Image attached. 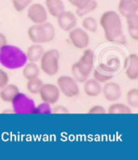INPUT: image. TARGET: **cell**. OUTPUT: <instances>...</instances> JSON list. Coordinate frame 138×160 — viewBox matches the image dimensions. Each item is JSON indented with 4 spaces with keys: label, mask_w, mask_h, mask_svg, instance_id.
Wrapping results in <instances>:
<instances>
[{
    "label": "cell",
    "mask_w": 138,
    "mask_h": 160,
    "mask_svg": "<svg viewBox=\"0 0 138 160\" xmlns=\"http://www.w3.org/2000/svg\"><path fill=\"white\" fill-rule=\"evenodd\" d=\"M99 24L108 41L120 44L126 43V37L122 29L120 16L117 12L114 11L104 12L99 19Z\"/></svg>",
    "instance_id": "6da1fadb"
},
{
    "label": "cell",
    "mask_w": 138,
    "mask_h": 160,
    "mask_svg": "<svg viewBox=\"0 0 138 160\" xmlns=\"http://www.w3.org/2000/svg\"><path fill=\"white\" fill-rule=\"evenodd\" d=\"M28 62L26 54L19 47L5 44L0 48V64L8 69H19Z\"/></svg>",
    "instance_id": "7a4b0ae2"
},
{
    "label": "cell",
    "mask_w": 138,
    "mask_h": 160,
    "mask_svg": "<svg viewBox=\"0 0 138 160\" xmlns=\"http://www.w3.org/2000/svg\"><path fill=\"white\" fill-rule=\"evenodd\" d=\"M60 53L57 49H49L45 51L40 58V69L48 76H54L59 71Z\"/></svg>",
    "instance_id": "3957f363"
},
{
    "label": "cell",
    "mask_w": 138,
    "mask_h": 160,
    "mask_svg": "<svg viewBox=\"0 0 138 160\" xmlns=\"http://www.w3.org/2000/svg\"><path fill=\"white\" fill-rule=\"evenodd\" d=\"M13 113L18 114H30L36 107V103L32 98L23 92H19L12 102Z\"/></svg>",
    "instance_id": "277c9868"
},
{
    "label": "cell",
    "mask_w": 138,
    "mask_h": 160,
    "mask_svg": "<svg viewBox=\"0 0 138 160\" xmlns=\"http://www.w3.org/2000/svg\"><path fill=\"white\" fill-rule=\"evenodd\" d=\"M57 85L60 92L67 98H74L78 95L80 92L78 82L74 77L70 76H61L57 78Z\"/></svg>",
    "instance_id": "5b68a950"
},
{
    "label": "cell",
    "mask_w": 138,
    "mask_h": 160,
    "mask_svg": "<svg viewBox=\"0 0 138 160\" xmlns=\"http://www.w3.org/2000/svg\"><path fill=\"white\" fill-rule=\"evenodd\" d=\"M28 17L34 24H40L48 20V12L40 3H31L28 8Z\"/></svg>",
    "instance_id": "8992f818"
},
{
    "label": "cell",
    "mask_w": 138,
    "mask_h": 160,
    "mask_svg": "<svg viewBox=\"0 0 138 160\" xmlns=\"http://www.w3.org/2000/svg\"><path fill=\"white\" fill-rule=\"evenodd\" d=\"M69 38L73 45L78 49H85L89 45L90 37L84 29L74 28L69 32Z\"/></svg>",
    "instance_id": "52a82bcc"
},
{
    "label": "cell",
    "mask_w": 138,
    "mask_h": 160,
    "mask_svg": "<svg viewBox=\"0 0 138 160\" xmlns=\"http://www.w3.org/2000/svg\"><path fill=\"white\" fill-rule=\"evenodd\" d=\"M60 93L57 85L53 84H43L39 91L41 100L50 105L57 103L60 98Z\"/></svg>",
    "instance_id": "ba28073f"
},
{
    "label": "cell",
    "mask_w": 138,
    "mask_h": 160,
    "mask_svg": "<svg viewBox=\"0 0 138 160\" xmlns=\"http://www.w3.org/2000/svg\"><path fill=\"white\" fill-rule=\"evenodd\" d=\"M102 92L105 99L111 102L119 100L122 94L119 84L110 81L105 83L104 88H102Z\"/></svg>",
    "instance_id": "9c48e42d"
},
{
    "label": "cell",
    "mask_w": 138,
    "mask_h": 160,
    "mask_svg": "<svg viewBox=\"0 0 138 160\" xmlns=\"http://www.w3.org/2000/svg\"><path fill=\"white\" fill-rule=\"evenodd\" d=\"M125 74L129 79L136 81L138 78V56L135 53L130 54L125 61Z\"/></svg>",
    "instance_id": "30bf717a"
},
{
    "label": "cell",
    "mask_w": 138,
    "mask_h": 160,
    "mask_svg": "<svg viewBox=\"0 0 138 160\" xmlns=\"http://www.w3.org/2000/svg\"><path fill=\"white\" fill-rule=\"evenodd\" d=\"M57 23L61 28L65 32H70L77 25V17L73 12H63L57 17Z\"/></svg>",
    "instance_id": "8fae6325"
},
{
    "label": "cell",
    "mask_w": 138,
    "mask_h": 160,
    "mask_svg": "<svg viewBox=\"0 0 138 160\" xmlns=\"http://www.w3.org/2000/svg\"><path fill=\"white\" fill-rule=\"evenodd\" d=\"M78 64L82 69L88 74H91L94 65V52L92 50L85 48L81 58L78 61Z\"/></svg>",
    "instance_id": "7c38bea8"
},
{
    "label": "cell",
    "mask_w": 138,
    "mask_h": 160,
    "mask_svg": "<svg viewBox=\"0 0 138 160\" xmlns=\"http://www.w3.org/2000/svg\"><path fill=\"white\" fill-rule=\"evenodd\" d=\"M118 8L119 14L124 17L137 13L138 0H119Z\"/></svg>",
    "instance_id": "4fadbf2b"
},
{
    "label": "cell",
    "mask_w": 138,
    "mask_h": 160,
    "mask_svg": "<svg viewBox=\"0 0 138 160\" xmlns=\"http://www.w3.org/2000/svg\"><path fill=\"white\" fill-rule=\"evenodd\" d=\"M83 90L87 96L96 98L102 92V86L96 80L87 79L83 82Z\"/></svg>",
    "instance_id": "5bb4252c"
},
{
    "label": "cell",
    "mask_w": 138,
    "mask_h": 160,
    "mask_svg": "<svg viewBox=\"0 0 138 160\" xmlns=\"http://www.w3.org/2000/svg\"><path fill=\"white\" fill-rule=\"evenodd\" d=\"M0 89V99L8 103H12L15 97L19 92V88L13 84H8Z\"/></svg>",
    "instance_id": "9a60e30c"
},
{
    "label": "cell",
    "mask_w": 138,
    "mask_h": 160,
    "mask_svg": "<svg viewBox=\"0 0 138 160\" xmlns=\"http://www.w3.org/2000/svg\"><path fill=\"white\" fill-rule=\"evenodd\" d=\"M44 52H45V49L40 43H33L27 49L25 54L29 62L36 63L40 60Z\"/></svg>",
    "instance_id": "2e32d148"
},
{
    "label": "cell",
    "mask_w": 138,
    "mask_h": 160,
    "mask_svg": "<svg viewBox=\"0 0 138 160\" xmlns=\"http://www.w3.org/2000/svg\"><path fill=\"white\" fill-rule=\"evenodd\" d=\"M45 6L47 12L54 18H57L65 12L62 0H45Z\"/></svg>",
    "instance_id": "e0dca14e"
},
{
    "label": "cell",
    "mask_w": 138,
    "mask_h": 160,
    "mask_svg": "<svg viewBox=\"0 0 138 160\" xmlns=\"http://www.w3.org/2000/svg\"><path fill=\"white\" fill-rule=\"evenodd\" d=\"M127 25H128V32L129 36L132 40H138V15L137 13L132 14L126 16Z\"/></svg>",
    "instance_id": "ac0fdd59"
},
{
    "label": "cell",
    "mask_w": 138,
    "mask_h": 160,
    "mask_svg": "<svg viewBox=\"0 0 138 160\" xmlns=\"http://www.w3.org/2000/svg\"><path fill=\"white\" fill-rule=\"evenodd\" d=\"M28 35L33 43H45L40 24H34L31 26L28 30Z\"/></svg>",
    "instance_id": "d6986e66"
},
{
    "label": "cell",
    "mask_w": 138,
    "mask_h": 160,
    "mask_svg": "<svg viewBox=\"0 0 138 160\" xmlns=\"http://www.w3.org/2000/svg\"><path fill=\"white\" fill-rule=\"evenodd\" d=\"M23 68V76L25 79L31 80L39 77L40 69L36 62H27Z\"/></svg>",
    "instance_id": "ffe728a7"
},
{
    "label": "cell",
    "mask_w": 138,
    "mask_h": 160,
    "mask_svg": "<svg viewBox=\"0 0 138 160\" xmlns=\"http://www.w3.org/2000/svg\"><path fill=\"white\" fill-rule=\"evenodd\" d=\"M108 113L110 114H130L131 108L123 103H114L108 107Z\"/></svg>",
    "instance_id": "44dd1931"
},
{
    "label": "cell",
    "mask_w": 138,
    "mask_h": 160,
    "mask_svg": "<svg viewBox=\"0 0 138 160\" xmlns=\"http://www.w3.org/2000/svg\"><path fill=\"white\" fill-rule=\"evenodd\" d=\"M71 72H72L73 77L78 83H83L88 79L90 74L87 73L84 70L80 68V66L77 62L74 63L71 67Z\"/></svg>",
    "instance_id": "7402d4cb"
},
{
    "label": "cell",
    "mask_w": 138,
    "mask_h": 160,
    "mask_svg": "<svg viewBox=\"0 0 138 160\" xmlns=\"http://www.w3.org/2000/svg\"><path fill=\"white\" fill-rule=\"evenodd\" d=\"M42 31H43V35L45 37V43H49L53 41L55 38V28L54 26L49 22H45L43 23H40Z\"/></svg>",
    "instance_id": "603a6c76"
},
{
    "label": "cell",
    "mask_w": 138,
    "mask_h": 160,
    "mask_svg": "<svg viewBox=\"0 0 138 160\" xmlns=\"http://www.w3.org/2000/svg\"><path fill=\"white\" fill-rule=\"evenodd\" d=\"M109 72L103 69L102 68H97L93 72L94 79L98 81L99 83H106L108 81H111L113 77L112 74L108 73Z\"/></svg>",
    "instance_id": "cb8c5ba5"
},
{
    "label": "cell",
    "mask_w": 138,
    "mask_h": 160,
    "mask_svg": "<svg viewBox=\"0 0 138 160\" xmlns=\"http://www.w3.org/2000/svg\"><path fill=\"white\" fill-rule=\"evenodd\" d=\"M97 8H98V2L95 0H90L85 6L79 8V9H76V14L79 17H83V16L87 15V14L95 11Z\"/></svg>",
    "instance_id": "d4e9b609"
},
{
    "label": "cell",
    "mask_w": 138,
    "mask_h": 160,
    "mask_svg": "<svg viewBox=\"0 0 138 160\" xmlns=\"http://www.w3.org/2000/svg\"><path fill=\"white\" fill-rule=\"evenodd\" d=\"M43 84V81L40 79H39L38 77L31 80H28V82H27L26 85L27 89L32 94H38Z\"/></svg>",
    "instance_id": "484cf974"
},
{
    "label": "cell",
    "mask_w": 138,
    "mask_h": 160,
    "mask_svg": "<svg viewBox=\"0 0 138 160\" xmlns=\"http://www.w3.org/2000/svg\"><path fill=\"white\" fill-rule=\"evenodd\" d=\"M82 28L85 31L90 32H95L98 29V23H97V21L95 18L91 17V16H88V17L84 18L83 20H82Z\"/></svg>",
    "instance_id": "4316f807"
},
{
    "label": "cell",
    "mask_w": 138,
    "mask_h": 160,
    "mask_svg": "<svg viewBox=\"0 0 138 160\" xmlns=\"http://www.w3.org/2000/svg\"><path fill=\"white\" fill-rule=\"evenodd\" d=\"M127 102L130 107H138V89H132L127 93Z\"/></svg>",
    "instance_id": "83f0119b"
},
{
    "label": "cell",
    "mask_w": 138,
    "mask_h": 160,
    "mask_svg": "<svg viewBox=\"0 0 138 160\" xmlns=\"http://www.w3.org/2000/svg\"><path fill=\"white\" fill-rule=\"evenodd\" d=\"M12 2L15 11L21 12L27 8H29V5L32 2V0H12Z\"/></svg>",
    "instance_id": "f1b7e54d"
},
{
    "label": "cell",
    "mask_w": 138,
    "mask_h": 160,
    "mask_svg": "<svg viewBox=\"0 0 138 160\" xmlns=\"http://www.w3.org/2000/svg\"><path fill=\"white\" fill-rule=\"evenodd\" d=\"M32 113H36V114H49L52 113V108L50 106V104L44 102L40 104L39 106L35 107L34 110L32 112Z\"/></svg>",
    "instance_id": "f546056e"
},
{
    "label": "cell",
    "mask_w": 138,
    "mask_h": 160,
    "mask_svg": "<svg viewBox=\"0 0 138 160\" xmlns=\"http://www.w3.org/2000/svg\"><path fill=\"white\" fill-rule=\"evenodd\" d=\"M9 83V75L7 72L0 68V89H2L6 85Z\"/></svg>",
    "instance_id": "4dcf8cb0"
},
{
    "label": "cell",
    "mask_w": 138,
    "mask_h": 160,
    "mask_svg": "<svg viewBox=\"0 0 138 160\" xmlns=\"http://www.w3.org/2000/svg\"><path fill=\"white\" fill-rule=\"evenodd\" d=\"M88 113L90 114H105L107 113L105 108L102 106H94L90 108Z\"/></svg>",
    "instance_id": "1f68e13d"
},
{
    "label": "cell",
    "mask_w": 138,
    "mask_h": 160,
    "mask_svg": "<svg viewBox=\"0 0 138 160\" xmlns=\"http://www.w3.org/2000/svg\"><path fill=\"white\" fill-rule=\"evenodd\" d=\"M70 111L69 109L64 106L61 105H58V106H55L52 109V113H55V114H63V113H69Z\"/></svg>",
    "instance_id": "d6a6232c"
},
{
    "label": "cell",
    "mask_w": 138,
    "mask_h": 160,
    "mask_svg": "<svg viewBox=\"0 0 138 160\" xmlns=\"http://www.w3.org/2000/svg\"><path fill=\"white\" fill-rule=\"evenodd\" d=\"M68 1L70 3L72 4L73 6L75 7L76 9H79L85 6L90 0H68Z\"/></svg>",
    "instance_id": "836d02e7"
},
{
    "label": "cell",
    "mask_w": 138,
    "mask_h": 160,
    "mask_svg": "<svg viewBox=\"0 0 138 160\" xmlns=\"http://www.w3.org/2000/svg\"><path fill=\"white\" fill-rule=\"evenodd\" d=\"M7 43H8V40H7L6 36L2 33H0V48Z\"/></svg>",
    "instance_id": "e575fe53"
}]
</instances>
